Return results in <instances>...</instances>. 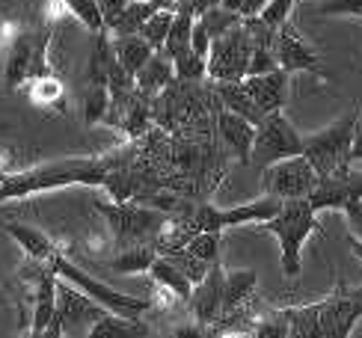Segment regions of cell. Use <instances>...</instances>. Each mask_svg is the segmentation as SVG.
Wrapping results in <instances>:
<instances>
[{
	"instance_id": "obj_31",
	"label": "cell",
	"mask_w": 362,
	"mask_h": 338,
	"mask_svg": "<svg viewBox=\"0 0 362 338\" xmlns=\"http://www.w3.org/2000/svg\"><path fill=\"white\" fill-rule=\"evenodd\" d=\"M220 235L223 232H196L185 247L196 255V258H202L205 264H214V261L220 258Z\"/></svg>"
},
{
	"instance_id": "obj_11",
	"label": "cell",
	"mask_w": 362,
	"mask_h": 338,
	"mask_svg": "<svg viewBox=\"0 0 362 338\" xmlns=\"http://www.w3.org/2000/svg\"><path fill=\"white\" fill-rule=\"evenodd\" d=\"M107 312L104 305H98L89 294H83L81 288H74L71 282L59 279L57 291V312L51 317V327L45 335H66L71 327H93L95 320ZM89 332V330H86Z\"/></svg>"
},
{
	"instance_id": "obj_38",
	"label": "cell",
	"mask_w": 362,
	"mask_h": 338,
	"mask_svg": "<svg viewBox=\"0 0 362 338\" xmlns=\"http://www.w3.org/2000/svg\"><path fill=\"white\" fill-rule=\"evenodd\" d=\"M351 161H354V163H359V161H362V113H359L356 131H354V148H351Z\"/></svg>"
},
{
	"instance_id": "obj_28",
	"label": "cell",
	"mask_w": 362,
	"mask_h": 338,
	"mask_svg": "<svg viewBox=\"0 0 362 338\" xmlns=\"http://www.w3.org/2000/svg\"><path fill=\"white\" fill-rule=\"evenodd\" d=\"M173 66H175V78L181 83H196V81L208 78V59L199 57L193 48H187V51H181L178 57H173Z\"/></svg>"
},
{
	"instance_id": "obj_9",
	"label": "cell",
	"mask_w": 362,
	"mask_h": 338,
	"mask_svg": "<svg viewBox=\"0 0 362 338\" xmlns=\"http://www.w3.org/2000/svg\"><path fill=\"white\" fill-rule=\"evenodd\" d=\"M303 155V134H300L288 116L282 110L267 113L259 125H255V146H252V158L262 166L276 163L285 158Z\"/></svg>"
},
{
	"instance_id": "obj_22",
	"label": "cell",
	"mask_w": 362,
	"mask_h": 338,
	"mask_svg": "<svg viewBox=\"0 0 362 338\" xmlns=\"http://www.w3.org/2000/svg\"><path fill=\"white\" fill-rule=\"evenodd\" d=\"M173 78H175L173 59L163 54V51H158V54L143 66V71L137 74V89H143L146 95H158V92H163V89L173 86Z\"/></svg>"
},
{
	"instance_id": "obj_23",
	"label": "cell",
	"mask_w": 362,
	"mask_h": 338,
	"mask_svg": "<svg viewBox=\"0 0 362 338\" xmlns=\"http://www.w3.org/2000/svg\"><path fill=\"white\" fill-rule=\"evenodd\" d=\"M86 335H95V338H134V335H148L146 324L140 317H125V315H113V312H104L93 327H89Z\"/></svg>"
},
{
	"instance_id": "obj_20",
	"label": "cell",
	"mask_w": 362,
	"mask_h": 338,
	"mask_svg": "<svg viewBox=\"0 0 362 338\" xmlns=\"http://www.w3.org/2000/svg\"><path fill=\"white\" fill-rule=\"evenodd\" d=\"M113 48H116V57L119 63L125 66V71L137 81V74L143 71V66L152 59L158 51L148 45L140 33H125V36H113Z\"/></svg>"
},
{
	"instance_id": "obj_39",
	"label": "cell",
	"mask_w": 362,
	"mask_h": 338,
	"mask_svg": "<svg viewBox=\"0 0 362 338\" xmlns=\"http://www.w3.org/2000/svg\"><path fill=\"white\" fill-rule=\"evenodd\" d=\"M348 247H351V252H354V255H356V258L362 261V240L351 235V238H348Z\"/></svg>"
},
{
	"instance_id": "obj_3",
	"label": "cell",
	"mask_w": 362,
	"mask_h": 338,
	"mask_svg": "<svg viewBox=\"0 0 362 338\" xmlns=\"http://www.w3.org/2000/svg\"><path fill=\"white\" fill-rule=\"evenodd\" d=\"M318 208L312 199H282V208L270 220L259 223L262 232L274 235L279 243V264L288 279H297L303 270V247L318 232Z\"/></svg>"
},
{
	"instance_id": "obj_25",
	"label": "cell",
	"mask_w": 362,
	"mask_h": 338,
	"mask_svg": "<svg viewBox=\"0 0 362 338\" xmlns=\"http://www.w3.org/2000/svg\"><path fill=\"white\" fill-rule=\"evenodd\" d=\"M27 95L36 107L42 110H63V101H66V86L57 74H42V78L30 81L27 83Z\"/></svg>"
},
{
	"instance_id": "obj_33",
	"label": "cell",
	"mask_w": 362,
	"mask_h": 338,
	"mask_svg": "<svg viewBox=\"0 0 362 338\" xmlns=\"http://www.w3.org/2000/svg\"><path fill=\"white\" fill-rule=\"evenodd\" d=\"M297 0H267V6L259 12V18L267 24V27H274L279 30L285 21L291 18V9H294Z\"/></svg>"
},
{
	"instance_id": "obj_26",
	"label": "cell",
	"mask_w": 362,
	"mask_h": 338,
	"mask_svg": "<svg viewBox=\"0 0 362 338\" xmlns=\"http://www.w3.org/2000/svg\"><path fill=\"white\" fill-rule=\"evenodd\" d=\"M193 24H196V15L185 12V9H175V18H173V27H170V36L163 42V54L170 59L178 57L181 51L190 48V36H193Z\"/></svg>"
},
{
	"instance_id": "obj_2",
	"label": "cell",
	"mask_w": 362,
	"mask_h": 338,
	"mask_svg": "<svg viewBox=\"0 0 362 338\" xmlns=\"http://www.w3.org/2000/svg\"><path fill=\"white\" fill-rule=\"evenodd\" d=\"M54 21L39 24H18V21H0V78L6 89H21L30 81L48 74V48L54 39Z\"/></svg>"
},
{
	"instance_id": "obj_17",
	"label": "cell",
	"mask_w": 362,
	"mask_h": 338,
	"mask_svg": "<svg viewBox=\"0 0 362 338\" xmlns=\"http://www.w3.org/2000/svg\"><path fill=\"white\" fill-rule=\"evenodd\" d=\"M288 78L291 74L285 69H274L264 74H250V78H244V86L264 113H276L285 110V101H288Z\"/></svg>"
},
{
	"instance_id": "obj_7",
	"label": "cell",
	"mask_w": 362,
	"mask_h": 338,
	"mask_svg": "<svg viewBox=\"0 0 362 338\" xmlns=\"http://www.w3.org/2000/svg\"><path fill=\"white\" fill-rule=\"evenodd\" d=\"M252 48H255V36H252L247 18H240L238 27H232L229 33L211 45L208 81H244L250 71Z\"/></svg>"
},
{
	"instance_id": "obj_16",
	"label": "cell",
	"mask_w": 362,
	"mask_h": 338,
	"mask_svg": "<svg viewBox=\"0 0 362 338\" xmlns=\"http://www.w3.org/2000/svg\"><path fill=\"white\" fill-rule=\"evenodd\" d=\"M309 199H312V205L318 211H341L348 202L362 199V173L348 169L344 175L321 178V184L315 187V193Z\"/></svg>"
},
{
	"instance_id": "obj_36",
	"label": "cell",
	"mask_w": 362,
	"mask_h": 338,
	"mask_svg": "<svg viewBox=\"0 0 362 338\" xmlns=\"http://www.w3.org/2000/svg\"><path fill=\"white\" fill-rule=\"evenodd\" d=\"M131 4V0H98V6H101V15H104V30H107L119 15L125 12V6Z\"/></svg>"
},
{
	"instance_id": "obj_5",
	"label": "cell",
	"mask_w": 362,
	"mask_h": 338,
	"mask_svg": "<svg viewBox=\"0 0 362 338\" xmlns=\"http://www.w3.org/2000/svg\"><path fill=\"white\" fill-rule=\"evenodd\" d=\"M95 205L101 211V217L107 220L113 240H119L122 247L128 243H155L158 235L167 226V217L163 211L152 208V205H134L128 199H116V202H104V199H95Z\"/></svg>"
},
{
	"instance_id": "obj_34",
	"label": "cell",
	"mask_w": 362,
	"mask_h": 338,
	"mask_svg": "<svg viewBox=\"0 0 362 338\" xmlns=\"http://www.w3.org/2000/svg\"><path fill=\"white\" fill-rule=\"evenodd\" d=\"M211 45H214V39H211L208 27L202 24V18H196V24H193V36H190V48H193L196 54H199V57H205V59H208Z\"/></svg>"
},
{
	"instance_id": "obj_1",
	"label": "cell",
	"mask_w": 362,
	"mask_h": 338,
	"mask_svg": "<svg viewBox=\"0 0 362 338\" xmlns=\"http://www.w3.org/2000/svg\"><path fill=\"white\" fill-rule=\"evenodd\" d=\"M116 169V151L113 155H86V158H57L45 161L21 173H9L0 181V202H12V199H27L36 193H51L59 187H74V184H86V187H104Z\"/></svg>"
},
{
	"instance_id": "obj_6",
	"label": "cell",
	"mask_w": 362,
	"mask_h": 338,
	"mask_svg": "<svg viewBox=\"0 0 362 338\" xmlns=\"http://www.w3.org/2000/svg\"><path fill=\"white\" fill-rule=\"evenodd\" d=\"M51 267L57 270L59 279H66L71 282L74 288H81L83 294H89L98 305H104L107 312L113 315H125V317H143L148 309H155V303L152 300H143V297H134V294H122V291H116L110 288L107 282H101V279H93L86 270H81L74 261L59 250L57 258L51 261Z\"/></svg>"
},
{
	"instance_id": "obj_29",
	"label": "cell",
	"mask_w": 362,
	"mask_h": 338,
	"mask_svg": "<svg viewBox=\"0 0 362 338\" xmlns=\"http://www.w3.org/2000/svg\"><path fill=\"white\" fill-rule=\"evenodd\" d=\"M66 6V12H71V18H78L89 33H101L104 30V15L98 0H59Z\"/></svg>"
},
{
	"instance_id": "obj_14",
	"label": "cell",
	"mask_w": 362,
	"mask_h": 338,
	"mask_svg": "<svg viewBox=\"0 0 362 338\" xmlns=\"http://www.w3.org/2000/svg\"><path fill=\"white\" fill-rule=\"evenodd\" d=\"M223 264L220 261H214L211 264V270L205 273V279L202 282H196L193 285V294H190V312H193V320L199 327H214L220 315H223Z\"/></svg>"
},
{
	"instance_id": "obj_32",
	"label": "cell",
	"mask_w": 362,
	"mask_h": 338,
	"mask_svg": "<svg viewBox=\"0 0 362 338\" xmlns=\"http://www.w3.org/2000/svg\"><path fill=\"white\" fill-rule=\"evenodd\" d=\"M315 15L321 18H336V15H351V18H362V0H318L312 6Z\"/></svg>"
},
{
	"instance_id": "obj_15",
	"label": "cell",
	"mask_w": 362,
	"mask_h": 338,
	"mask_svg": "<svg viewBox=\"0 0 362 338\" xmlns=\"http://www.w3.org/2000/svg\"><path fill=\"white\" fill-rule=\"evenodd\" d=\"M214 128L223 146L238 158V163H250L252 146H255V122H250L247 116H240L235 110H226L220 104V110L214 116Z\"/></svg>"
},
{
	"instance_id": "obj_27",
	"label": "cell",
	"mask_w": 362,
	"mask_h": 338,
	"mask_svg": "<svg viewBox=\"0 0 362 338\" xmlns=\"http://www.w3.org/2000/svg\"><path fill=\"white\" fill-rule=\"evenodd\" d=\"M173 18H175V9H173V6L158 9L152 18H148V21L140 27V36H143L148 45H152L155 51H163V42H167V36H170Z\"/></svg>"
},
{
	"instance_id": "obj_21",
	"label": "cell",
	"mask_w": 362,
	"mask_h": 338,
	"mask_svg": "<svg viewBox=\"0 0 362 338\" xmlns=\"http://www.w3.org/2000/svg\"><path fill=\"white\" fill-rule=\"evenodd\" d=\"M148 276H152L160 291H170L175 300H190V294H193V282L185 276V270L173 264L167 255L155 258V264L148 267Z\"/></svg>"
},
{
	"instance_id": "obj_19",
	"label": "cell",
	"mask_w": 362,
	"mask_h": 338,
	"mask_svg": "<svg viewBox=\"0 0 362 338\" xmlns=\"http://www.w3.org/2000/svg\"><path fill=\"white\" fill-rule=\"evenodd\" d=\"M255 282H259V273L255 270H226L223 276V315H232L240 305H247L252 300Z\"/></svg>"
},
{
	"instance_id": "obj_24",
	"label": "cell",
	"mask_w": 362,
	"mask_h": 338,
	"mask_svg": "<svg viewBox=\"0 0 362 338\" xmlns=\"http://www.w3.org/2000/svg\"><path fill=\"white\" fill-rule=\"evenodd\" d=\"M160 255L158 243H128L116 252V258L110 261V267L116 273H143L155 264V258Z\"/></svg>"
},
{
	"instance_id": "obj_10",
	"label": "cell",
	"mask_w": 362,
	"mask_h": 338,
	"mask_svg": "<svg viewBox=\"0 0 362 338\" xmlns=\"http://www.w3.org/2000/svg\"><path fill=\"white\" fill-rule=\"evenodd\" d=\"M318 309V338H348L362 320V285H336L329 297L315 303Z\"/></svg>"
},
{
	"instance_id": "obj_8",
	"label": "cell",
	"mask_w": 362,
	"mask_h": 338,
	"mask_svg": "<svg viewBox=\"0 0 362 338\" xmlns=\"http://www.w3.org/2000/svg\"><path fill=\"white\" fill-rule=\"evenodd\" d=\"M321 184L318 169L306 155H294L276 163L262 166V187L267 196L276 199H309Z\"/></svg>"
},
{
	"instance_id": "obj_18",
	"label": "cell",
	"mask_w": 362,
	"mask_h": 338,
	"mask_svg": "<svg viewBox=\"0 0 362 338\" xmlns=\"http://www.w3.org/2000/svg\"><path fill=\"white\" fill-rule=\"evenodd\" d=\"M6 232H9V238L27 252L30 261H39V264H51V261L57 258V252H59L57 243H54L48 235H45L42 228H36V226L6 223Z\"/></svg>"
},
{
	"instance_id": "obj_12",
	"label": "cell",
	"mask_w": 362,
	"mask_h": 338,
	"mask_svg": "<svg viewBox=\"0 0 362 338\" xmlns=\"http://www.w3.org/2000/svg\"><path fill=\"white\" fill-rule=\"evenodd\" d=\"M274 51H276L279 66L288 71V74H294V71H309V74H315L318 81H327L324 71H321L318 57H315V51H312V45L297 33L291 21H285V24L276 30Z\"/></svg>"
},
{
	"instance_id": "obj_30",
	"label": "cell",
	"mask_w": 362,
	"mask_h": 338,
	"mask_svg": "<svg viewBox=\"0 0 362 338\" xmlns=\"http://www.w3.org/2000/svg\"><path fill=\"white\" fill-rule=\"evenodd\" d=\"M199 18H202V24L208 27L211 39L217 42L220 36H226V33H229L232 27H238V24H240V18H244V15H240V12H235V9H226L223 4H217V6H211L208 12H202Z\"/></svg>"
},
{
	"instance_id": "obj_35",
	"label": "cell",
	"mask_w": 362,
	"mask_h": 338,
	"mask_svg": "<svg viewBox=\"0 0 362 338\" xmlns=\"http://www.w3.org/2000/svg\"><path fill=\"white\" fill-rule=\"evenodd\" d=\"M341 214L348 217V226H351L354 238L362 240V199H356V202H348V205L341 208Z\"/></svg>"
},
{
	"instance_id": "obj_13",
	"label": "cell",
	"mask_w": 362,
	"mask_h": 338,
	"mask_svg": "<svg viewBox=\"0 0 362 338\" xmlns=\"http://www.w3.org/2000/svg\"><path fill=\"white\" fill-rule=\"evenodd\" d=\"M57 291L59 276L51 264H39L33 261V315H30L27 335H45L51 327V317L57 312Z\"/></svg>"
},
{
	"instance_id": "obj_4",
	"label": "cell",
	"mask_w": 362,
	"mask_h": 338,
	"mask_svg": "<svg viewBox=\"0 0 362 338\" xmlns=\"http://www.w3.org/2000/svg\"><path fill=\"white\" fill-rule=\"evenodd\" d=\"M356 122H359V110L344 113L336 122H329L327 128L303 136V155L312 161V166L318 169L321 178L344 175L348 169H354L351 148H354Z\"/></svg>"
},
{
	"instance_id": "obj_37",
	"label": "cell",
	"mask_w": 362,
	"mask_h": 338,
	"mask_svg": "<svg viewBox=\"0 0 362 338\" xmlns=\"http://www.w3.org/2000/svg\"><path fill=\"white\" fill-rule=\"evenodd\" d=\"M264 6H267V0H240V15L244 18H255Z\"/></svg>"
}]
</instances>
